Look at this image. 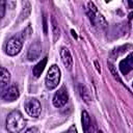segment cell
I'll use <instances>...</instances> for the list:
<instances>
[{
	"label": "cell",
	"mask_w": 133,
	"mask_h": 133,
	"mask_svg": "<svg viewBox=\"0 0 133 133\" xmlns=\"http://www.w3.org/2000/svg\"><path fill=\"white\" fill-rule=\"evenodd\" d=\"M47 61H48V58H47V57H44L39 62H37V63L33 66V69H32V74H33V76H34L35 78H38V77L42 75V73H43V71L45 70V66H46V64H47Z\"/></svg>",
	"instance_id": "13"
},
{
	"label": "cell",
	"mask_w": 133,
	"mask_h": 133,
	"mask_svg": "<svg viewBox=\"0 0 133 133\" xmlns=\"http://www.w3.org/2000/svg\"><path fill=\"white\" fill-rule=\"evenodd\" d=\"M24 133H39V130L36 127H31V128H28Z\"/></svg>",
	"instance_id": "20"
},
{
	"label": "cell",
	"mask_w": 133,
	"mask_h": 133,
	"mask_svg": "<svg viewBox=\"0 0 133 133\" xmlns=\"http://www.w3.org/2000/svg\"><path fill=\"white\" fill-rule=\"evenodd\" d=\"M10 80V74L9 72L4 68L1 66V74H0V82H1V89H4L6 85H8V82Z\"/></svg>",
	"instance_id": "14"
},
{
	"label": "cell",
	"mask_w": 133,
	"mask_h": 133,
	"mask_svg": "<svg viewBox=\"0 0 133 133\" xmlns=\"http://www.w3.org/2000/svg\"><path fill=\"white\" fill-rule=\"evenodd\" d=\"M119 71L123 75H127L133 70V52L130 53L126 58L121 60L119 62Z\"/></svg>",
	"instance_id": "9"
},
{
	"label": "cell",
	"mask_w": 133,
	"mask_h": 133,
	"mask_svg": "<svg viewBox=\"0 0 133 133\" xmlns=\"http://www.w3.org/2000/svg\"><path fill=\"white\" fill-rule=\"evenodd\" d=\"M69 100V95L65 86H61L53 97V105L57 108H60L66 104Z\"/></svg>",
	"instance_id": "6"
},
{
	"label": "cell",
	"mask_w": 133,
	"mask_h": 133,
	"mask_svg": "<svg viewBox=\"0 0 133 133\" xmlns=\"http://www.w3.org/2000/svg\"><path fill=\"white\" fill-rule=\"evenodd\" d=\"M25 38L23 37V34L22 33H19V34H16L14 36H11L5 44V52L7 55L9 56H15L17 55L22 47H23V41Z\"/></svg>",
	"instance_id": "2"
},
{
	"label": "cell",
	"mask_w": 133,
	"mask_h": 133,
	"mask_svg": "<svg viewBox=\"0 0 133 133\" xmlns=\"http://www.w3.org/2000/svg\"><path fill=\"white\" fill-rule=\"evenodd\" d=\"M43 21H44V32H45V34H47L48 30H47V20H46V16H44Z\"/></svg>",
	"instance_id": "22"
},
{
	"label": "cell",
	"mask_w": 133,
	"mask_h": 133,
	"mask_svg": "<svg viewBox=\"0 0 133 133\" xmlns=\"http://www.w3.org/2000/svg\"><path fill=\"white\" fill-rule=\"evenodd\" d=\"M79 91H80V96L84 100V102L88 103L90 101V92H89V89L87 88V86L84 84H81L79 86Z\"/></svg>",
	"instance_id": "15"
},
{
	"label": "cell",
	"mask_w": 133,
	"mask_h": 133,
	"mask_svg": "<svg viewBox=\"0 0 133 133\" xmlns=\"http://www.w3.org/2000/svg\"><path fill=\"white\" fill-rule=\"evenodd\" d=\"M60 57H61V61L62 63L64 64V66L69 70V71H72L73 69V57H72V54L70 52V50L68 48H64L62 47L60 49Z\"/></svg>",
	"instance_id": "10"
},
{
	"label": "cell",
	"mask_w": 133,
	"mask_h": 133,
	"mask_svg": "<svg viewBox=\"0 0 133 133\" xmlns=\"http://www.w3.org/2000/svg\"><path fill=\"white\" fill-rule=\"evenodd\" d=\"M41 52H42V45L38 41H35L33 42L29 49H28V52H27V58L28 60L30 61H33L35 59H37L39 56H41Z\"/></svg>",
	"instance_id": "7"
},
{
	"label": "cell",
	"mask_w": 133,
	"mask_h": 133,
	"mask_svg": "<svg viewBox=\"0 0 133 133\" xmlns=\"http://www.w3.org/2000/svg\"><path fill=\"white\" fill-rule=\"evenodd\" d=\"M87 15H88V18L94 26H99L100 28L107 27L108 24H107L105 18L99 12L98 8L96 7V5L92 2L87 3Z\"/></svg>",
	"instance_id": "3"
},
{
	"label": "cell",
	"mask_w": 133,
	"mask_h": 133,
	"mask_svg": "<svg viewBox=\"0 0 133 133\" xmlns=\"http://www.w3.org/2000/svg\"><path fill=\"white\" fill-rule=\"evenodd\" d=\"M66 133H78V132H77V129H76V127L73 125V126H71V127L69 128V130L66 131Z\"/></svg>",
	"instance_id": "21"
},
{
	"label": "cell",
	"mask_w": 133,
	"mask_h": 133,
	"mask_svg": "<svg viewBox=\"0 0 133 133\" xmlns=\"http://www.w3.org/2000/svg\"><path fill=\"white\" fill-rule=\"evenodd\" d=\"M108 65H109V68H110V71H111V73H112V75H113V77L116 79V80H118V81H121V79L118 78V75H117V73L116 72H114V69H113V65L110 63V62H108Z\"/></svg>",
	"instance_id": "19"
},
{
	"label": "cell",
	"mask_w": 133,
	"mask_h": 133,
	"mask_svg": "<svg viewBox=\"0 0 133 133\" xmlns=\"http://www.w3.org/2000/svg\"><path fill=\"white\" fill-rule=\"evenodd\" d=\"M24 107H25V111L27 112V114L31 117H38L42 111V106L41 103L37 99L35 98H29L25 101L24 103Z\"/></svg>",
	"instance_id": "5"
},
{
	"label": "cell",
	"mask_w": 133,
	"mask_h": 133,
	"mask_svg": "<svg viewBox=\"0 0 133 133\" xmlns=\"http://www.w3.org/2000/svg\"><path fill=\"white\" fill-rule=\"evenodd\" d=\"M72 34H73V36H74V37H77V34H76V32H75L74 30H72Z\"/></svg>",
	"instance_id": "25"
},
{
	"label": "cell",
	"mask_w": 133,
	"mask_h": 133,
	"mask_svg": "<svg viewBox=\"0 0 133 133\" xmlns=\"http://www.w3.org/2000/svg\"><path fill=\"white\" fill-rule=\"evenodd\" d=\"M132 87H133V82H132Z\"/></svg>",
	"instance_id": "27"
},
{
	"label": "cell",
	"mask_w": 133,
	"mask_h": 133,
	"mask_svg": "<svg viewBox=\"0 0 133 133\" xmlns=\"http://www.w3.org/2000/svg\"><path fill=\"white\" fill-rule=\"evenodd\" d=\"M95 64H96V66H97L98 72H101V70H100V68H99V63H98V61H95Z\"/></svg>",
	"instance_id": "24"
},
{
	"label": "cell",
	"mask_w": 133,
	"mask_h": 133,
	"mask_svg": "<svg viewBox=\"0 0 133 133\" xmlns=\"http://www.w3.org/2000/svg\"><path fill=\"white\" fill-rule=\"evenodd\" d=\"M25 125L26 121L19 110L11 111L6 117V129L9 133H20Z\"/></svg>",
	"instance_id": "1"
},
{
	"label": "cell",
	"mask_w": 133,
	"mask_h": 133,
	"mask_svg": "<svg viewBox=\"0 0 133 133\" xmlns=\"http://www.w3.org/2000/svg\"><path fill=\"white\" fill-rule=\"evenodd\" d=\"M98 133H104V132H103V131H101V130H99V132H98Z\"/></svg>",
	"instance_id": "26"
},
{
	"label": "cell",
	"mask_w": 133,
	"mask_h": 133,
	"mask_svg": "<svg viewBox=\"0 0 133 133\" xmlns=\"http://www.w3.org/2000/svg\"><path fill=\"white\" fill-rule=\"evenodd\" d=\"M5 5H6V2L5 1H0V18H3L4 17Z\"/></svg>",
	"instance_id": "18"
},
{
	"label": "cell",
	"mask_w": 133,
	"mask_h": 133,
	"mask_svg": "<svg viewBox=\"0 0 133 133\" xmlns=\"http://www.w3.org/2000/svg\"><path fill=\"white\" fill-rule=\"evenodd\" d=\"M20 97V91L16 85L9 86L7 89H5L2 92V99L6 102H12L16 101Z\"/></svg>",
	"instance_id": "8"
},
{
	"label": "cell",
	"mask_w": 133,
	"mask_h": 133,
	"mask_svg": "<svg viewBox=\"0 0 133 133\" xmlns=\"http://www.w3.org/2000/svg\"><path fill=\"white\" fill-rule=\"evenodd\" d=\"M51 26H52V33H53V41L56 42L60 35V30H59V27L57 25V22L55 20L54 17H52V21H51Z\"/></svg>",
	"instance_id": "16"
},
{
	"label": "cell",
	"mask_w": 133,
	"mask_h": 133,
	"mask_svg": "<svg viewBox=\"0 0 133 133\" xmlns=\"http://www.w3.org/2000/svg\"><path fill=\"white\" fill-rule=\"evenodd\" d=\"M81 123H82V129L84 133H90L92 128H91V121L88 112L86 110H83L81 113Z\"/></svg>",
	"instance_id": "11"
},
{
	"label": "cell",
	"mask_w": 133,
	"mask_h": 133,
	"mask_svg": "<svg viewBox=\"0 0 133 133\" xmlns=\"http://www.w3.org/2000/svg\"><path fill=\"white\" fill-rule=\"evenodd\" d=\"M31 12V4L29 1H23V7H22V10L20 12V16H19V19L17 21V24L23 22L24 20H26L29 15Z\"/></svg>",
	"instance_id": "12"
},
{
	"label": "cell",
	"mask_w": 133,
	"mask_h": 133,
	"mask_svg": "<svg viewBox=\"0 0 133 133\" xmlns=\"http://www.w3.org/2000/svg\"><path fill=\"white\" fill-rule=\"evenodd\" d=\"M6 4H7L8 6L10 5V7H11V8H14V7H15V5H16V2H11V1H8V2H6Z\"/></svg>",
	"instance_id": "23"
},
{
	"label": "cell",
	"mask_w": 133,
	"mask_h": 133,
	"mask_svg": "<svg viewBox=\"0 0 133 133\" xmlns=\"http://www.w3.org/2000/svg\"><path fill=\"white\" fill-rule=\"evenodd\" d=\"M31 33H32V30H31V27L30 26H27L24 30H23V32H22V34H23V37L26 39V38H28L30 35H31Z\"/></svg>",
	"instance_id": "17"
},
{
	"label": "cell",
	"mask_w": 133,
	"mask_h": 133,
	"mask_svg": "<svg viewBox=\"0 0 133 133\" xmlns=\"http://www.w3.org/2000/svg\"><path fill=\"white\" fill-rule=\"evenodd\" d=\"M60 81V70L56 64L50 66L46 76V86L48 89H54Z\"/></svg>",
	"instance_id": "4"
}]
</instances>
